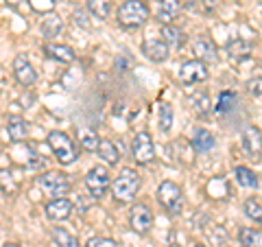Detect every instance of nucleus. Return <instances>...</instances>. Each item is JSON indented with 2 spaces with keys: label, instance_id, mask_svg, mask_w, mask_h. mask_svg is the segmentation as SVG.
Wrapping results in <instances>:
<instances>
[{
  "label": "nucleus",
  "instance_id": "f257e3e1",
  "mask_svg": "<svg viewBox=\"0 0 262 247\" xmlns=\"http://www.w3.org/2000/svg\"><path fill=\"white\" fill-rule=\"evenodd\" d=\"M140 184H142V179H140V175H138V171L122 169V173L114 179V184H112L114 199L120 201V203H129L138 195V191H140Z\"/></svg>",
  "mask_w": 262,
  "mask_h": 247
},
{
  "label": "nucleus",
  "instance_id": "f03ea898",
  "mask_svg": "<svg viewBox=\"0 0 262 247\" xmlns=\"http://www.w3.org/2000/svg\"><path fill=\"white\" fill-rule=\"evenodd\" d=\"M118 24L125 29H138L149 20V7L142 0H125L116 11Z\"/></svg>",
  "mask_w": 262,
  "mask_h": 247
},
{
  "label": "nucleus",
  "instance_id": "7ed1b4c3",
  "mask_svg": "<svg viewBox=\"0 0 262 247\" xmlns=\"http://www.w3.org/2000/svg\"><path fill=\"white\" fill-rule=\"evenodd\" d=\"M48 147H51V151L55 153V158L59 164H72L77 158H79V153H77V147L75 142L70 140L68 134H63V131H51L48 134Z\"/></svg>",
  "mask_w": 262,
  "mask_h": 247
},
{
  "label": "nucleus",
  "instance_id": "20e7f679",
  "mask_svg": "<svg viewBox=\"0 0 262 247\" xmlns=\"http://www.w3.org/2000/svg\"><path fill=\"white\" fill-rule=\"evenodd\" d=\"M158 201L170 215H179L184 210V193L175 182H162L158 186Z\"/></svg>",
  "mask_w": 262,
  "mask_h": 247
},
{
  "label": "nucleus",
  "instance_id": "39448f33",
  "mask_svg": "<svg viewBox=\"0 0 262 247\" xmlns=\"http://www.w3.org/2000/svg\"><path fill=\"white\" fill-rule=\"evenodd\" d=\"M37 186L42 188L46 195H51L53 199L66 197V193H70V179L59 171H48V173L37 175Z\"/></svg>",
  "mask_w": 262,
  "mask_h": 247
},
{
  "label": "nucleus",
  "instance_id": "423d86ee",
  "mask_svg": "<svg viewBox=\"0 0 262 247\" xmlns=\"http://www.w3.org/2000/svg\"><path fill=\"white\" fill-rule=\"evenodd\" d=\"M129 225L136 234H149L153 228V212L146 203H136L134 208L129 210Z\"/></svg>",
  "mask_w": 262,
  "mask_h": 247
},
{
  "label": "nucleus",
  "instance_id": "0eeeda50",
  "mask_svg": "<svg viewBox=\"0 0 262 247\" xmlns=\"http://www.w3.org/2000/svg\"><path fill=\"white\" fill-rule=\"evenodd\" d=\"M110 184H112V179H110V173L105 167H94V169H90V173L85 175V186H88V191L92 197H96V199H101V197L110 191Z\"/></svg>",
  "mask_w": 262,
  "mask_h": 247
},
{
  "label": "nucleus",
  "instance_id": "6e6552de",
  "mask_svg": "<svg viewBox=\"0 0 262 247\" xmlns=\"http://www.w3.org/2000/svg\"><path fill=\"white\" fill-rule=\"evenodd\" d=\"M131 153L138 164H149L155 158V147H153V138L146 131H138L131 142Z\"/></svg>",
  "mask_w": 262,
  "mask_h": 247
},
{
  "label": "nucleus",
  "instance_id": "1a4fd4ad",
  "mask_svg": "<svg viewBox=\"0 0 262 247\" xmlns=\"http://www.w3.org/2000/svg\"><path fill=\"white\" fill-rule=\"evenodd\" d=\"M206 79H208V66L201 59L184 61L182 68H179V81H182L184 86H194V84H201V81H206Z\"/></svg>",
  "mask_w": 262,
  "mask_h": 247
},
{
  "label": "nucleus",
  "instance_id": "9d476101",
  "mask_svg": "<svg viewBox=\"0 0 262 247\" xmlns=\"http://www.w3.org/2000/svg\"><path fill=\"white\" fill-rule=\"evenodd\" d=\"M241 142H243V149L249 158L258 160L262 155V131L256 125H247L243 129V136H241Z\"/></svg>",
  "mask_w": 262,
  "mask_h": 247
},
{
  "label": "nucleus",
  "instance_id": "9b49d317",
  "mask_svg": "<svg viewBox=\"0 0 262 247\" xmlns=\"http://www.w3.org/2000/svg\"><path fill=\"white\" fill-rule=\"evenodd\" d=\"M13 75H15V79H18V84L24 86V88H31L37 81L35 70H33L31 61L24 55H18L13 59Z\"/></svg>",
  "mask_w": 262,
  "mask_h": 247
},
{
  "label": "nucleus",
  "instance_id": "f8f14e48",
  "mask_svg": "<svg viewBox=\"0 0 262 247\" xmlns=\"http://www.w3.org/2000/svg\"><path fill=\"white\" fill-rule=\"evenodd\" d=\"M44 210H46V217L51 221H66L72 215V201L66 199V197H57V199L48 201L44 205Z\"/></svg>",
  "mask_w": 262,
  "mask_h": 247
},
{
  "label": "nucleus",
  "instance_id": "ddd939ff",
  "mask_svg": "<svg viewBox=\"0 0 262 247\" xmlns=\"http://www.w3.org/2000/svg\"><path fill=\"white\" fill-rule=\"evenodd\" d=\"M142 53H144V57H149L151 61L162 64V61L168 59L170 46L164 42V39H146V42L142 44Z\"/></svg>",
  "mask_w": 262,
  "mask_h": 247
},
{
  "label": "nucleus",
  "instance_id": "4468645a",
  "mask_svg": "<svg viewBox=\"0 0 262 247\" xmlns=\"http://www.w3.org/2000/svg\"><path fill=\"white\" fill-rule=\"evenodd\" d=\"M225 53H227V59L232 64H243V61H247L251 57V44L247 42V39H243V37H236V39H232V42L227 44Z\"/></svg>",
  "mask_w": 262,
  "mask_h": 247
},
{
  "label": "nucleus",
  "instance_id": "2eb2a0df",
  "mask_svg": "<svg viewBox=\"0 0 262 247\" xmlns=\"http://www.w3.org/2000/svg\"><path fill=\"white\" fill-rule=\"evenodd\" d=\"M192 51H194V55L199 57L201 61H216V46H214V42L208 37V35H196L194 39H192Z\"/></svg>",
  "mask_w": 262,
  "mask_h": 247
},
{
  "label": "nucleus",
  "instance_id": "dca6fc26",
  "mask_svg": "<svg viewBox=\"0 0 262 247\" xmlns=\"http://www.w3.org/2000/svg\"><path fill=\"white\" fill-rule=\"evenodd\" d=\"M5 129H7V134H9L11 142H22L29 134V122L22 116H7L5 118Z\"/></svg>",
  "mask_w": 262,
  "mask_h": 247
},
{
  "label": "nucleus",
  "instance_id": "f3484780",
  "mask_svg": "<svg viewBox=\"0 0 262 247\" xmlns=\"http://www.w3.org/2000/svg\"><path fill=\"white\" fill-rule=\"evenodd\" d=\"M44 53L51 57V59L59 61V64H72L77 59L75 51H72L70 46H63V44H46L44 46Z\"/></svg>",
  "mask_w": 262,
  "mask_h": 247
},
{
  "label": "nucleus",
  "instance_id": "a211bd4d",
  "mask_svg": "<svg viewBox=\"0 0 262 247\" xmlns=\"http://www.w3.org/2000/svg\"><path fill=\"white\" fill-rule=\"evenodd\" d=\"M192 147H194L196 153H208V151H212L216 147V138L208 129H196L194 138H192Z\"/></svg>",
  "mask_w": 262,
  "mask_h": 247
},
{
  "label": "nucleus",
  "instance_id": "6ab92c4d",
  "mask_svg": "<svg viewBox=\"0 0 262 247\" xmlns=\"http://www.w3.org/2000/svg\"><path fill=\"white\" fill-rule=\"evenodd\" d=\"M179 9H182L179 0H160V5H158V20L162 24H170L179 15Z\"/></svg>",
  "mask_w": 262,
  "mask_h": 247
},
{
  "label": "nucleus",
  "instance_id": "aec40b11",
  "mask_svg": "<svg viewBox=\"0 0 262 247\" xmlns=\"http://www.w3.org/2000/svg\"><path fill=\"white\" fill-rule=\"evenodd\" d=\"M162 39H164V42H166L170 48H175V51L184 48V44H186L184 31H179L177 27H173V24H164V27H162Z\"/></svg>",
  "mask_w": 262,
  "mask_h": 247
},
{
  "label": "nucleus",
  "instance_id": "412c9836",
  "mask_svg": "<svg viewBox=\"0 0 262 247\" xmlns=\"http://www.w3.org/2000/svg\"><path fill=\"white\" fill-rule=\"evenodd\" d=\"M85 7L96 20H107L112 13V0H85Z\"/></svg>",
  "mask_w": 262,
  "mask_h": 247
},
{
  "label": "nucleus",
  "instance_id": "4be33fe9",
  "mask_svg": "<svg viewBox=\"0 0 262 247\" xmlns=\"http://www.w3.org/2000/svg\"><path fill=\"white\" fill-rule=\"evenodd\" d=\"M51 236L57 247H79V238L75 234H70L66 228H53Z\"/></svg>",
  "mask_w": 262,
  "mask_h": 247
},
{
  "label": "nucleus",
  "instance_id": "5701e85b",
  "mask_svg": "<svg viewBox=\"0 0 262 247\" xmlns=\"http://www.w3.org/2000/svg\"><path fill=\"white\" fill-rule=\"evenodd\" d=\"M238 241L243 247H262V230L256 228H241Z\"/></svg>",
  "mask_w": 262,
  "mask_h": 247
},
{
  "label": "nucleus",
  "instance_id": "b1692460",
  "mask_svg": "<svg viewBox=\"0 0 262 247\" xmlns=\"http://www.w3.org/2000/svg\"><path fill=\"white\" fill-rule=\"evenodd\" d=\"M61 31H63V22H61L59 15L51 13L48 18H44V22H42V33H44V37L53 39V37H57V35H61Z\"/></svg>",
  "mask_w": 262,
  "mask_h": 247
},
{
  "label": "nucleus",
  "instance_id": "393cba45",
  "mask_svg": "<svg viewBox=\"0 0 262 247\" xmlns=\"http://www.w3.org/2000/svg\"><path fill=\"white\" fill-rule=\"evenodd\" d=\"M79 142H81V147H83L85 151H90V153H94V151H98V147H101V138L96 136V131L94 129H81L79 131Z\"/></svg>",
  "mask_w": 262,
  "mask_h": 247
},
{
  "label": "nucleus",
  "instance_id": "a878e982",
  "mask_svg": "<svg viewBox=\"0 0 262 247\" xmlns=\"http://www.w3.org/2000/svg\"><path fill=\"white\" fill-rule=\"evenodd\" d=\"M101 158L107 162V164H116L120 160V153H118V147L112 142V140H101V147H98V151H96Z\"/></svg>",
  "mask_w": 262,
  "mask_h": 247
},
{
  "label": "nucleus",
  "instance_id": "bb28decb",
  "mask_svg": "<svg viewBox=\"0 0 262 247\" xmlns=\"http://www.w3.org/2000/svg\"><path fill=\"white\" fill-rule=\"evenodd\" d=\"M234 175H236V182H238L243 188H258V177H256V173H253L251 169L236 167Z\"/></svg>",
  "mask_w": 262,
  "mask_h": 247
},
{
  "label": "nucleus",
  "instance_id": "cd10ccee",
  "mask_svg": "<svg viewBox=\"0 0 262 247\" xmlns=\"http://www.w3.org/2000/svg\"><path fill=\"white\" fill-rule=\"evenodd\" d=\"M243 210H245V215H247L249 219H253L256 223H262V201L260 199L249 197V199L243 203Z\"/></svg>",
  "mask_w": 262,
  "mask_h": 247
},
{
  "label": "nucleus",
  "instance_id": "c85d7f7f",
  "mask_svg": "<svg viewBox=\"0 0 262 247\" xmlns=\"http://www.w3.org/2000/svg\"><path fill=\"white\" fill-rule=\"evenodd\" d=\"M236 101H238V96H236L232 90H223V92H221V96H219L216 112H219V114H227V112L236 105Z\"/></svg>",
  "mask_w": 262,
  "mask_h": 247
},
{
  "label": "nucleus",
  "instance_id": "c756f323",
  "mask_svg": "<svg viewBox=\"0 0 262 247\" xmlns=\"http://www.w3.org/2000/svg\"><path fill=\"white\" fill-rule=\"evenodd\" d=\"M170 127H173V108L168 103H162L160 105V129L170 131Z\"/></svg>",
  "mask_w": 262,
  "mask_h": 247
},
{
  "label": "nucleus",
  "instance_id": "7c9ffc66",
  "mask_svg": "<svg viewBox=\"0 0 262 247\" xmlns=\"http://www.w3.org/2000/svg\"><path fill=\"white\" fill-rule=\"evenodd\" d=\"M192 108H194V112L196 114H201V116H206L208 114V110H210V98H208V94L206 92H196L194 96H192Z\"/></svg>",
  "mask_w": 262,
  "mask_h": 247
},
{
  "label": "nucleus",
  "instance_id": "2f4dec72",
  "mask_svg": "<svg viewBox=\"0 0 262 247\" xmlns=\"http://www.w3.org/2000/svg\"><path fill=\"white\" fill-rule=\"evenodd\" d=\"M29 5L37 13H51L55 9V0H29Z\"/></svg>",
  "mask_w": 262,
  "mask_h": 247
},
{
  "label": "nucleus",
  "instance_id": "473e14b6",
  "mask_svg": "<svg viewBox=\"0 0 262 247\" xmlns=\"http://www.w3.org/2000/svg\"><path fill=\"white\" fill-rule=\"evenodd\" d=\"M88 247H118V243L112 241V238H105V236H96L88 243Z\"/></svg>",
  "mask_w": 262,
  "mask_h": 247
},
{
  "label": "nucleus",
  "instance_id": "72a5a7b5",
  "mask_svg": "<svg viewBox=\"0 0 262 247\" xmlns=\"http://www.w3.org/2000/svg\"><path fill=\"white\" fill-rule=\"evenodd\" d=\"M247 88L253 96H262V77H253L247 84Z\"/></svg>",
  "mask_w": 262,
  "mask_h": 247
},
{
  "label": "nucleus",
  "instance_id": "f704fd0d",
  "mask_svg": "<svg viewBox=\"0 0 262 247\" xmlns=\"http://www.w3.org/2000/svg\"><path fill=\"white\" fill-rule=\"evenodd\" d=\"M219 5H221V0H203V7H206V11H214Z\"/></svg>",
  "mask_w": 262,
  "mask_h": 247
},
{
  "label": "nucleus",
  "instance_id": "c9c22d12",
  "mask_svg": "<svg viewBox=\"0 0 262 247\" xmlns=\"http://www.w3.org/2000/svg\"><path fill=\"white\" fill-rule=\"evenodd\" d=\"M5 3H9L11 7H15V5H18V0H5Z\"/></svg>",
  "mask_w": 262,
  "mask_h": 247
},
{
  "label": "nucleus",
  "instance_id": "e433bc0d",
  "mask_svg": "<svg viewBox=\"0 0 262 247\" xmlns=\"http://www.w3.org/2000/svg\"><path fill=\"white\" fill-rule=\"evenodd\" d=\"M3 247H20V245H15V243H5Z\"/></svg>",
  "mask_w": 262,
  "mask_h": 247
},
{
  "label": "nucleus",
  "instance_id": "4c0bfd02",
  "mask_svg": "<svg viewBox=\"0 0 262 247\" xmlns=\"http://www.w3.org/2000/svg\"><path fill=\"white\" fill-rule=\"evenodd\" d=\"M192 247H206V245H201V243H194Z\"/></svg>",
  "mask_w": 262,
  "mask_h": 247
}]
</instances>
